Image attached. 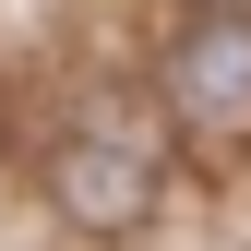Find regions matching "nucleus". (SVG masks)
<instances>
[{"label": "nucleus", "instance_id": "nucleus-1", "mask_svg": "<svg viewBox=\"0 0 251 251\" xmlns=\"http://www.w3.org/2000/svg\"><path fill=\"white\" fill-rule=\"evenodd\" d=\"M48 192H60V215H72V227L120 239V227H144V215H155V168H144L132 144L84 132V144H60V155H48Z\"/></svg>", "mask_w": 251, "mask_h": 251}, {"label": "nucleus", "instance_id": "nucleus-2", "mask_svg": "<svg viewBox=\"0 0 251 251\" xmlns=\"http://www.w3.org/2000/svg\"><path fill=\"white\" fill-rule=\"evenodd\" d=\"M168 96L192 120H215V132H239L251 120V12H203L192 36L168 48Z\"/></svg>", "mask_w": 251, "mask_h": 251}]
</instances>
